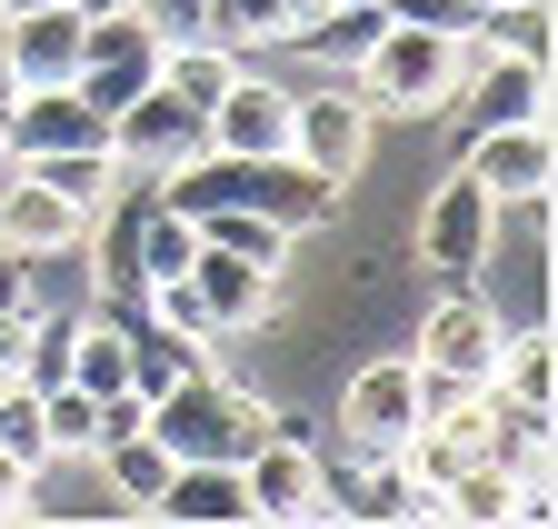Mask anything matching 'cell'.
<instances>
[{
  "label": "cell",
  "mask_w": 558,
  "mask_h": 529,
  "mask_svg": "<svg viewBox=\"0 0 558 529\" xmlns=\"http://www.w3.org/2000/svg\"><path fill=\"white\" fill-rule=\"evenodd\" d=\"M279 420H290V410H279L250 370H220V360H199L190 380H170L150 400V440L170 459H250Z\"/></svg>",
  "instance_id": "cell-1"
},
{
  "label": "cell",
  "mask_w": 558,
  "mask_h": 529,
  "mask_svg": "<svg viewBox=\"0 0 558 529\" xmlns=\"http://www.w3.org/2000/svg\"><path fill=\"white\" fill-rule=\"evenodd\" d=\"M469 60H478V40H459V31H418V21H379V40L360 50V100L379 110V120H439L449 110V91L469 81Z\"/></svg>",
  "instance_id": "cell-2"
},
{
  "label": "cell",
  "mask_w": 558,
  "mask_h": 529,
  "mask_svg": "<svg viewBox=\"0 0 558 529\" xmlns=\"http://www.w3.org/2000/svg\"><path fill=\"white\" fill-rule=\"evenodd\" d=\"M499 340H509V310L488 280H429V310L409 320V360L429 380H459V389H488V370H499Z\"/></svg>",
  "instance_id": "cell-3"
},
{
  "label": "cell",
  "mask_w": 558,
  "mask_h": 529,
  "mask_svg": "<svg viewBox=\"0 0 558 529\" xmlns=\"http://www.w3.org/2000/svg\"><path fill=\"white\" fill-rule=\"evenodd\" d=\"M290 160L319 170L329 190H360L369 160H379V110L360 100V81L349 71H319L300 100H290Z\"/></svg>",
  "instance_id": "cell-4"
},
{
  "label": "cell",
  "mask_w": 558,
  "mask_h": 529,
  "mask_svg": "<svg viewBox=\"0 0 558 529\" xmlns=\"http://www.w3.org/2000/svg\"><path fill=\"white\" fill-rule=\"evenodd\" d=\"M488 260H499V201L449 160L429 180V201H418V230H409V270H429V280H478Z\"/></svg>",
  "instance_id": "cell-5"
},
{
  "label": "cell",
  "mask_w": 558,
  "mask_h": 529,
  "mask_svg": "<svg viewBox=\"0 0 558 529\" xmlns=\"http://www.w3.org/2000/svg\"><path fill=\"white\" fill-rule=\"evenodd\" d=\"M409 430H418V360L399 340H379V350H360V360L339 370V449L379 459Z\"/></svg>",
  "instance_id": "cell-6"
},
{
  "label": "cell",
  "mask_w": 558,
  "mask_h": 529,
  "mask_svg": "<svg viewBox=\"0 0 558 529\" xmlns=\"http://www.w3.org/2000/svg\"><path fill=\"white\" fill-rule=\"evenodd\" d=\"M509 120H548V60H519V50H478L469 81L449 91L439 110V151L459 160L478 130H509Z\"/></svg>",
  "instance_id": "cell-7"
},
{
  "label": "cell",
  "mask_w": 558,
  "mask_h": 529,
  "mask_svg": "<svg viewBox=\"0 0 558 529\" xmlns=\"http://www.w3.org/2000/svg\"><path fill=\"white\" fill-rule=\"evenodd\" d=\"M240 490H250V519H269V529H310V519H329V449H319L310 430L279 420V430L240 459Z\"/></svg>",
  "instance_id": "cell-8"
},
{
  "label": "cell",
  "mask_w": 558,
  "mask_h": 529,
  "mask_svg": "<svg viewBox=\"0 0 558 529\" xmlns=\"http://www.w3.org/2000/svg\"><path fill=\"white\" fill-rule=\"evenodd\" d=\"M199 151H209V120H199L190 100H170L160 81L110 110V170H130V180H170V170L199 160Z\"/></svg>",
  "instance_id": "cell-9"
},
{
  "label": "cell",
  "mask_w": 558,
  "mask_h": 529,
  "mask_svg": "<svg viewBox=\"0 0 558 529\" xmlns=\"http://www.w3.org/2000/svg\"><path fill=\"white\" fill-rule=\"evenodd\" d=\"M290 100H300V81H279V71H259V60H240L230 91L209 100V151H230V160L290 151Z\"/></svg>",
  "instance_id": "cell-10"
},
{
  "label": "cell",
  "mask_w": 558,
  "mask_h": 529,
  "mask_svg": "<svg viewBox=\"0 0 558 529\" xmlns=\"http://www.w3.org/2000/svg\"><path fill=\"white\" fill-rule=\"evenodd\" d=\"M459 170H469L499 211H519V201H548L558 141H548V120H509V130H478V141L459 151Z\"/></svg>",
  "instance_id": "cell-11"
},
{
  "label": "cell",
  "mask_w": 558,
  "mask_h": 529,
  "mask_svg": "<svg viewBox=\"0 0 558 529\" xmlns=\"http://www.w3.org/2000/svg\"><path fill=\"white\" fill-rule=\"evenodd\" d=\"M60 151H110V120L81 91H21L0 110V160H60Z\"/></svg>",
  "instance_id": "cell-12"
},
{
  "label": "cell",
  "mask_w": 558,
  "mask_h": 529,
  "mask_svg": "<svg viewBox=\"0 0 558 529\" xmlns=\"http://www.w3.org/2000/svg\"><path fill=\"white\" fill-rule=\"evenodd\" d=\"M279 280H290V270H269V260H240V250H209V240H199V260H190V290L209 300V320H220V350H230V340H250V329L279 310Z\"/></svg>",
  "instance_id": "cell-13"
},
{
  "label": "cell",
  "mask_w": 558,
  "mask_h": 529,
  "mask_svg": "<svg viewBox=\"0 0 558 529\" xmlns=\"http://www.w3.org/2000/svg\"><path fill=\"white\" fill-rule=\"evenodd\" d=\"M0 50H11V81L21 91H70V71H81V0L11 11V21H0Z\"/></svg>",
  "instance_id": "cell-14"
},
{
  "label": "cell",
  "mask_w": 558,
  "mask_h": 529,
  "mask_svg": "<svg viewBox=\"0 0 558 529\" xmlns=\"http://www.w3.org/2000/svg\"><path fill=\"white\" fill-rule=\"evenodd\" d=\"M150 519L170 529H250V490H240V459H180L160 480Z\"/></svg>",
  "instance_id": "cell-15"
},
{
  "label": "cell",
  "mask_w": 558,
  "mask_h": 529,
  "mask_svg": "<svg viewBox=\"0 0 558 529\" xmlns=\"http://www.w3.org/2000/svg\"><path fill=\"white\" fill-rule=\"evenodd\" d=\"M488 389L519 410H558V340H548V310L509 320V340H499V370H488Z\"/></svg>",
  "instance_id": "cell-16"
},
{
  "label": "cell",
  "mask_w": 558,
  "mask_h": 529,
  "mask_svg": "<svg viewBox=\"0 0 558 529\" xmlns=\"http://www.w3.org/2000/svg\"><path fill=\"white\" fill-rule=\"evenodd\" d=\"M319 11L329 0H209V40H230L240 60H259V50H290Z\"/></svg>",
  "instance_id": "cell-17"
},
{
  "label": "cell",
  "mask_w": 558,
  "mask_h": 529,
  "mask_svg": "<svg viewBox=\"0 0 558 529\" xmlns=\"http://www.w3.org/2000/svg\"><path fill=\"white\" fill-rule=\"evenodd\" d=\"M90 470H100V490L120 500V519H150V500H160V480L180 470V459H170L150 430H130V440H100V449H90Z\"/></svg>",
  "instance_id": "cell-18"
},
{
  "label": "cell",
  "mask_w": 558,
  "mask_h": 529,
  "mask_svg": "<svg viewBox=\"0 0 558 529\" xmlns=\"http://www.w3.org/2000/svg\"><path fill=\"white\" fill-rule=\"evenodd\" d=\"M379 21H389L379 0H329V11H319L290 50H310V71H360V50L379 40Z\"/></svg>",
  "instance_id": "cell-19"
},
{
  "label": "cell",
  "mask_w": 558,
  "mask_h": 529,
  "mask_svg": "<svg viewBox=\"0 0 558 529\" xmlns=\"http://www.w3.org/2000/svg\"><path fill=\"white\" fill-rule=\"evenodd\" d=\"M70 380H81L90 400L130 389V329H120V310H81V329H70Z\"/></svg>",
  "instance_id": "cell-20"
},
{
  "label": "cell",
  "mask_w": 558,
  "mask_h": 529,
  "mask_svg": "<svg viewBox=\"0 0 558 529\" xmlns=\"http://www.w3.org/2000/svg\"><path fill=\"white\" fill-rule=\"evenodd\" d=\"M190 260H199V220H190V211H170V201H150V211H140V240H130L140 290H150V280H180Z\"/></svg>",
  "instance_id": "cell-21"
},
{
  "label": "cell",
  "mask_w": 558,
  "mask_h": 529,
  "mask_svg": "<svg viewBox=\"0 0 558 529\" xmlns=\"http://www.w3.org/2000/svg\"><path fill=\"white\" fill-rule=\"evenodd\" d=\"M199 240L209 250H240V260H269V270H290L300 260V230H279V220H259V211H199Z\"/></svg>",
  "instance_id": "cell-22"
},
{
  "label": "cell",
  "mask_w": 558,
  "mask_h": 529,
  "mask_svg": "<svg viewBox=\"0 0 558 529\" xmlns=\"http://www.w3.org/2000/svg\"><path fill=\"white\" fill-rule=\"evenodd\" d=\"M429 500H439L449 529H509V509H519V490L488 470V459H469V470H459L449 490H429Z\"/></svg>",
  "instance_id": "cell-23"
},
{
  "label": "cell",
  "mask_w": 558,
  "mask_h": 529,
  "mask_svg": "<svg viewBox=\"0 0 558 529\" xmlns=\"http://www.w3.org/2000/svg\"><path fill=\"white\" fill-rule=\"evenodd\" d=\"M140 320H160L170 340H190V350H209V360H220V320H209V300L190 290V270H180V280H150V290H140Z\"/></svg>",
  "instance_id": "cell-24"
},
{
  "label": "cell",
  "mask_w": 558,
  "mask_h": 529,
  "mask_svg": "<svg viewBox=\"0 0 558 529\" xmlns=\"http://www.w3.org/2000/svg\"><path fill=\"white\" fill-rule=\"evenodd\" d=\"M40 430H50V459H90L100 449V400L81 380H60V389H40Z\"/></svg>",
  "instance_id": "cell-25"
},
{
  "label": "cell",
  "mask_w": 558,
  "mask_h": 529,
  "mask_svg": "<svg viewBox=\"0 0 558 529\" xmlns=\"http://www.w3.org/2000/svg\"><path fill=\"white\" fill-rule=\"evenodd\" d=\"M389 21H418V31H459V40H478V0H379Z\"/></svg>",
  "instance_id": "cell-26"
},
{
  "label": "cell",
  "mask_w": 558,
  "mask_h": 529,
  "mask_svg": "<svg viewBox=\"0 0 558 529\" xmlns=\"http://www.w3.org/2000/svg\"><path fill=\"white\" fill-rule=\"evenodd\" d=\"M140 21H150V40H190V31H209V0H130Z\"/></svg>",
  "instance_id": "cell-27"
},
{
  "label": "cell",
  "mask_w": 558,
  "mask_h": 529,
  "mask_svg": "<svg viewBox=\"0 0 558 529\" xmlns=\"http://www.w3.org/2000/svg\"><path fill=\"white\" fill-rule=\"evenodd\" d=\"M0 310H31V260L0 250Z\"/></svg>",
  "instance_id": "cell-28"
},
{
  "label": "cell",
  "mask_w": 558,
  "mask_h": 529,
  "mask_svg": "<svg viewBox=\"0 0 558 529\" xmlns=\"http://www.w3.org/2000/svg\"><path fill=\"white\" fill-rule=\"evenodd\" d=\"M21 480H31V459L0 449V519H21Z\"/></svg>",
  "instance_id": "cell-29"
},
{
  "label": "cell",
  "mask_w": 558,
  "mask_h": 529,
  "mask_svg": "<svg viewBox=\"0 0 558 529\" xmlns=\"http://www.w3.org/2000/svg\"><path fill=\"white\" fill-rule=\"evenodd\" d=\"M21 100V81H11V50H0V110H11Z\"/></svg>",
  "instance_id": "cell-30"
},
{
  "label": "cell",
  "mask_w": 558,
  "mask_h": 529,
  "mask_svg": "<svg viewBox=\"0 0 558 529\" xmlns=\"http://www.w3.org/2000/svg\"><path fill=\"white\" fill-rule=\"evenodd\" d=\"M11 11H40V0H0V21H11Z\"/></svg>",
  "instance_id": "cell-31"
}]
</instances>
